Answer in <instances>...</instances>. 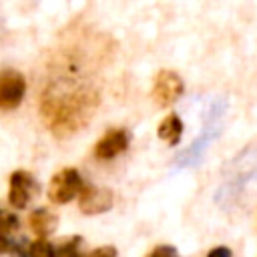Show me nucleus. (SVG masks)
Here are the masks:
<instances>
[{"label": "nucleus", "mask_w": 257, "mask_h": 257, "mask_svg": "<svg viewBox=\"0 0 257 257\" xmlns=\"http://www.w3.org/2000/svg\"><path fill=\"white\" fill-rule=\"evenodd\" d=\"M80 241H82V237H78V235L60 241L56 245V249H54V257H78Z\"/></svg>", "instance_id": "9d476101"}, {"label": "nucleus", "mask_w": 257, "mask_h": 257, "mask_svg": "<svg viewBox=\"0 0 257 257\" xmlns=\"http://www.w3.org/2000/svg\"><path fill=\"white\" fill-rule=\"evenodd\" d=\"M82 187H84V183H82V177L76 169H72V167L62 169L50 179L48 199L56 205H64V203L72 201L74 197H78Z\"/></svg>", "instance_id": "f03ea898"}, {"label": "nucleus", "mask_w": 257, "mask_h": 257, "mask_svg": "<svg viewBox=\"0 0 257 257\" xmlns=\"http://www.w3.org/2000/svg\"><path fill=\"white\" fill-rule=\"evenodd\" d=\"M26 92V78L18 70L6 68L0 72V110L16 108Z\"/></svg>", "instance_id": "7ed1b4c3"}, {"label": "nucleus", "mask_w": 257, "mask_h": 257, "mask_svg": "<svg viewBox=\"0 0 257 257\" xmlns=\"http://www.w3.org/2000/svg\"><path fill=\"white\" fill-rule=\"evenodd\" d=\"M185 90V84L181 80V76L173 70H161L155 78V86H153V98L159 106H171L173 102H177L181 98Z\"/></svg>", "instance_id": "20e7f679"}, {"label": "nucleus", "mask_w": 257, "mask_h": 257, "mask_svg": "<svg viewBox=\"0 0 257 257\" xmlns=\"http://www.w3.org/2000/svg\"><path fill=\"white\" fill-rule=\"evenodd\" d=\"M78 207L84 215L104 213L112 207V193L108 189H98L94 185H84L78 195Z\"/></svg>", "instance_id": "0eeeda50"}, {"label": "nucleus", "mask_w": 257, "mask_h": 257, "mask_svg": "<svg viewBox=\"0 0 257 257\" xmlns=\"http://www.w3.org/2000/svg\"><path fill=\"white\" fill-rule=\"evenodd\" d=\"M207 257H231V251L227 247H215Z\"/></svg>", "instance_id": "dca6fc26"}, {"label": "nucleus", "mask_w": 257, "mask_h": 257, "mask_svg": "<svg viewBox=\"0 0 257 257\" xmlns=\"http://www.w3.org/2000/svg\"><path fill=\"white\" fill-rule=\"evenodd\" d=\"M28 225H30V229L38 235V239H44L46 235H50V233L54 231V227H56V215L50 213L48 209L40 207V209H36V211L30 213Z\"/></svg>", "instance_id": "6e6552de"}, {"label": "nucleus", "mask_w": 257, "mask_h": 257, "mask_svg": "<svg viewBox=\"0 0 257 257\" xmlns=\"http://www.w3.org/2000/svg\"><path fill=\"white\" fill-rule=\"evenodd\" d=\"M28 257H54V247L46 239H36L28 245Z\"/></svg>", "instance_id": "9b49d317"}, {"label": "nucleus", "mask_w": 257, "mask_h": 257, "mask_svg": "<svg viewBox=\"0 0 257 257\" xmlns=\"http://www.w3.org/2000/svg\"><path fill=\"white\" fill-rule=\"evenodd\" d=\"M149 257H179V253L171 245H159L149 253Z\"/></svg>", "instance_id": "4468645a"}, {"label": "nucleus", "mask_w": 257, "mask_h": 257, "mask_svg": "<svg viewBox=\"0 0 257 257\" xmlns=\"http://www.w3.org/2000/svg\"><path fill=\"white\" fill-rule=\"evenodd\" d=\"M157 133H159V139H163L165 143H169L171 147H175V145L181 143V137H183V122H181V118H179L175 112H171V114H167V116L161 120Z\"/></svg>", "instance_id": "1a4fd4ad"}, {"label": "nucleus", "mask_w": 257, "mask_h": 257, "mask_svg": "<svg viewBox=\"0 0 257 257\" xmlns=\"http://www.w3.org/2000/svg\"><path fill=\"white\" fill-rule=\"evenodd\" d=\"M20 227V221L14 213H8V211H0V235H10L14 233L16 229Z\"/></svg>", "instance_id": "f8f14e48"}, {"label": "nucleus", "mask_w": 257, "mask_h": 257, "mask_svg": "<svg viewBox=\"0 0 257 257\" xmlns=\"http://www.w3.org/2000/svg\"><path fill=\"white\" fill-rule=\"evenodd\" d=\"M98 102V92L90 86L50 84L40 98V116L54 137L66 139L88 124Z\"/></svg>", "instance_id": "f257e3e1"}, {"label": "nucleus", "mask_w": 257, "mask_h": 257, "mask_svg": "<svg viewBox=\"0 0 257 257\" xmlns=\"http://www.w3.org/2000/svg\"><path fill=\"white\" fill-rule=\"evenodd\" d=\"M78 257H116V249L112 245H102V247H96L90 253L78 255Z\"/></svg>", "instance_id": "ddd939ff"}, {"label": "nucleus", "mask_w": 257, "mask_h": 257, "mask_svg": "<svg viewBox=\"0 0 257 257\" xmlns=\"http://www.w3.org/2000/svg\"><path fill=\"white\" fill-rule=\"evenodd\" d=\"M128 143H131V135H128L126 128H110L94 145V157L100 159V161L114 159V157H118L120 153L126 151Z\"/></svg>", "instance_id": "423d86ee"}, {"label": "nucleus", "mask_w": 257, "mask_h": 257, "mask_svg": "<svg viewBox=\"0 0 257 257\" xmlns=\"http://www.w3.org/2000/svg\"><path fill=\"white\" fill-rule=\"evenodd\" d=\"M10 251H12V241L6 235H0V255L10 253Z\"/></svg>", "instance_id": "2eb2a0df"}, {"label": "nucleus", "mask_w": 257, "mask_h": 257, "mask_svg": "<svg viewBox=\"0 0 257 257\" xmlns=\"http://www.w3.org/2000/svg\"><path fill=\"white\" fill-rule=\"evenodd\" d=\"M40 191V185L36 179L26 171H14L10 175V189H8V201L14 209H24L32 197Z\"/></svg>", "instance_id": "39448f33"}]
</instances>
